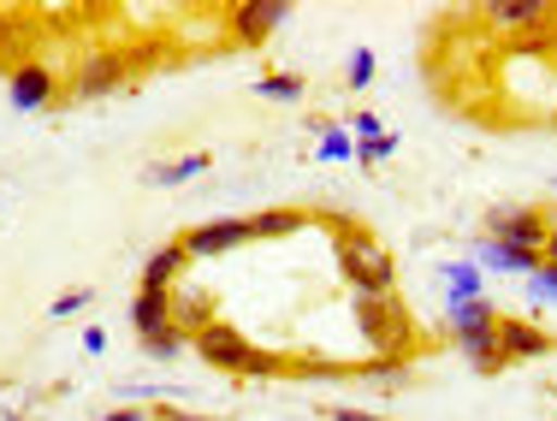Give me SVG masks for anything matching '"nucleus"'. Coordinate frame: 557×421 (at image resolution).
Segmentation results:
<instances>
[{"label": "nucleus", "instance_id": "1", "mask_svg": "<svg viewBox=\"0 0 557 421\" xmlns=\"http://www.w3.org/2000/svg\"><path fill=\"white\" fill-rule=\"evenodd\" d=\"M333 256H338V273L350 280L356 297H392V292H397V261H392V249L380 244L374 232L338 226Z\"/></svg>", "mask_w": 557, "mask_h": 421}, {"label": "nucleus", "instance_id": "2", "mask_svg": "<svg viewBox=\"0 0 557 421\" xmlns=\"http://www.w3.org/2000/svg\"><path fill=\"white\" fill-rule=\"evenodd\" d=\"M445 333L462 345L474 374H504V357H498V309L486 297L474 302H445Z\"/></svg>", "mask_w": 557, "mask_h": 421}, {"label": "nucleus", "instance_id": "3", "mask_svg": "<svg viewBox=\"0 0 557 421\" xmlns=\"http://www.w3.org/2000/svg\"><path fill=\"white\" fill-rule=\"evenodd\" d=\"M190 345H196V357H202L208 368H220V374H290L285 362L261 357V350L249 345V338L237 333L232 321H208L202 333L190 338Z\"/></svg>", "mask_w": 557, "mask_h": 421}, {"label": "nucleus", "instance_id": "4", "mask_svg": "<svg viewBox=\"0 0 557 421\" xmlns=\"http://www.w3.org/2000/svg\"><path fill=\"white\" fill-rule=\"evenodd\" d=\"M356 326H362V338L380 350V362H404L409 350V314L404 302L392 297H356Z\"/></svg>", "mask_w": 557, "mask_h": 421}, {"label": "nucleus", "instance_id": "5", "mask_svg": "<svg viewBox=\"0 0 557 421\" xmlns=\"http://www.w3.org/2000/svg\"><path fill=\"white\" fill-rule=\"evenodd\" d=\"M546 232H552V208H534V202H498L486 214V232L481 238L493 244H510V249H546Z\"/></svg>", "mask_w": 557, "mask_h": 421}, {"label": "nucleus", "instance_id": "6", "mask_svg": "<svg viewBox=\"0 0 557 421\" xmlns=\"http://www.w3.org/2000/svg\"><path fill=\"white\" fill-rule=\"evenodd\" d=\"M72 96L77 101H101V96H113V89H125L131 84V60L125 54H113V48H96V54H84L72 65Z\"/></svg>", "mask_w": 557, "mask_h": 421}, {"label": "nucleus", "instance_id": "7", "mask_svg": "<svg viewBox=\"0 0 557 421\" xmlns=\"http://www.w3.org/2000/svg\"><path fill=\"white\" fill-rule=\"evenodd\" d=\"M290 12H297L290 0H244V7H232L225 30H232L237 48H261V42H273V36L290 24Z\"/></svg>", "mask_w": 557, "mask_h": 421}, {"label": "nucleus", "instance_id": "8", "mask_svg": "<svg viewBox=\"0 0 557 421\" xmlns=\"http://www.w3.org/2000/svg\"><path fill=\"white\" fill-rule=\"evenodd\" d=\"M178 244L190 261H214V256H232V249H244L256 238H249V214H225V220H208V226H190Z\"/></svg>", "mask_w": 557, "mask_h": 421}, {"label": "nucleus", "instance_id": "9", "mask_svg": "<svg viewBox=\"0 0 557 421\" xmlns=\"http://www.w3.org/2000/svg\"><path fill=\"white\" fill-rule=\"evenodd\" d=\"M552 350H557V338L540 321L498 314V357H504V368H510V362H540V357H552Z\"/></svg>", "mask_w": 557, "mask_h": 421}, {"label": "nucleus", "instance_id": "10", "mask_svg": "<svg viewBox=\"0 0 557 421\" xmlns=\"http://www.w3.org/2000/svg\"><path fill=\"white\" fill-rule=\"evenodd\" d=\"M7 96L18 113H48L60 101V77L48 72V65H18V72L7 77Z\"/></svg>", "mask_w": 557, "mask_h": 421}, {"label": "nucleus", "instance_id": "11", "mask_svg": "<svg viewBox=\"0 0 557 421\" xmlns=\"http://www.w3.org/2000/svg\"><path fill=\"white\" fill-rule=\"evenodd\" d=\"M474 268L481 273H516V280H528V273L540 268L546 256H534V249H510V244H493V238H474Z\"/></svg>", "mask_w": 557, "mask_h": 421}, {"label": "nucleus", "instance_id": "12", "mask_svg": "<svg viewBox=\"0 0 557 421\" xmlns=\"http://www.w3.org/2000/svg\"><path fill=\"white\" fill-rule=\"evenodd\" d=\"M486 18L504 24V30H552L557 24V7L552 0H493Z\"/></svg>", "mask_w": 557, "mask_h": 421}, {"label": "nucleus", "instance_id": "13", "mask_svg": "<svg viewBox=\"0 0 557 421\" xmlns=\"http://www.w3.org/2000/svg\"><path fill=\"white\" fill-rule=\"evenodd\" d=\"M166 326H178L172 321V292H137L131 297V333H137V345L154 333H166Z\"/></svg>", "mask_w": 557, "mask_h": 421}, {"label": "nucleus", "instance_id": "14", "mask_svg": "<svg viewBox=\"0 0 557 421\" xmlns=\"http://www.w3.org/2000/svg\"><path fill=\"white\" fill-rule=\"evenodd\" d=\"M178 273H190V256H184V244L172 238V244H161L149 261H143V285H137V292H172Z\"/></svg>", "mask_w": 557, "mask_h": 421}, {"label": "nucleus", "instance_id": "15", "mask_svg": "<svg viewBox=\"0 0 557 421\" xmlns=\"http://www.w3.org/2000/svg\"><path fill=\"white\" fill-rule=\"evenodd\" d=\"M445 302H474L486 297V273L474 268V261H445Z\"/></svg>", "mask_w": 557, "mask_h": 421}, {"label": "nucleus", "instance_id": "16", "mask_svg": "<svg viewBox=\"0 0 557 421\" xmlns=\"http://www.w3.org/2000/svg\"><path fill=\"white\" fill-rule=\"evenodd\" d=\"M314 131V154H321V161H356V137H350V125H333V120H314L309 125Z\"/></svg>", "mask_w": 557, "mask_h": 421}, {"label": "nucleus", "instance_id": "17", "mask_svg": "<svg viewBox=\"0 0 557 421\" xmlns=\"http://www.w3.org/2000/svg\"><path fill=\"white\" fill-rule=\"evenodd\" d=\"M208 166H214V161H208V154L196 149V154H178V161L149 166V173H143V184H161V190H166V184H190V178H202Z\"/></svg>", "mask_w": 557, "mask_h": 421}, {"label": "nucleus", "instance_id": "18", "mask_svg": "<svg viewBox=\"0 0 557 421\" xmlns=\"http://www.w3.org/2000/svg\"><path fill=\"white\" fill-rule=\"evenodd\" d=\"M309 226L302 208H268V214H249V238H290V232Z\"/></svg>", "mask_w": 557, "mask_h": 421}, {"label": "nucleus", "instance_id": "19", "mask_svg": "<svg viewBox=\"0 0 557 421\" xmlns=\"http://www.w3.org/2000/svg\"><path fill=\"white\" fill-rule=\"evenodd\" d=\"M256 96H261V101H285V108H297V101L309 96V84H302L297 72H268V77L256 84Z\"/></svg>", "mask_w": 557, "mask_h": 421}, {"label": "nucleus", "instance_id": "20", "mask_svg": "<svg viewBox=\"0 0 557 421\" xmlns=\"http://www.w3.org/2000/svg\"><path fill=\"white\" fill-rule=\"evenodd\" d=\"M522 285H528V309H552L557 302V261H540Z\"/></svg>", "mask_w": 557, "mask_h": 421}, {"label": "nucleus", "instance_id": "21", "mask_svg": "<svg viewBox=\"0 0 557 421\" xmlns=\"http://www.w3.org/2000/svg\"><path fill=\"white\" fill-rule=\"evenodd\" d=\"M184 350H190V333H184V326H166V333L143 338V357L149 362H172V357H184Z\"/></svg>", "mask_w": 557, "mask_h": 421}, {"label": "nucleus", "instance_id": "22", "mask_svg": "<svg viewBox=\"0 0 557 421\" xmlns=\"http://www.w3.org/2000/svg\"><path fill=\"white\" fill-rule=\"evenodd\" d=\"M374 72H380L374 48H356L350 65H344V84H350V89H368V84H374Z\"/></svg>", "mask_w": 557, "mask_h": 421}, {"label": "nucleus", "instance_id": "23", "mask_svg": "<svg viewBox=\"0 0 557 421\" xmlns=\"http://www.w3.org/2000/svg\"><path fill=\"white\" fill-rule=\"evenodd\" d=\"M89 302H96V292H89V285H72V292L54 297V309H48V314H54V321H65V314H84Z\"/></svg>", "mask_w": 557, "mask_h": 421}, {"label": "nucleus", "instance_id": "24", "mask_svg": "<svg viewBox=\"0 0 557 421\" xmlns=\"http://www.w3.org/2000/svg\"><path fill=\"white\" fill-rule=\"evenodd\" d=\"M350 137H356V149H374V143L386 137V125H380V113H356V120H350Z\"/></svg>", "mask_w": 557, "mask_h": 421}, {"label": "nucleus", "instance_id": "25", "mask_svg": "<svg viewBox=\"0 0 557 421\" xmlns=\"http://www.w3.org/2000/svg\"><path fill=\"white\" fill-rule=\"evenodd\" d=\"M392 154H397V137L386 131V137L374 143V149H356V166H362V173H374V166H380V161H392Z\"/></svg>", "mask_w": 557, "mask_h": 421}, {"label": "nucleus", "instance_id": "26", "mask_svg": "<svg viewBox=\"0 0 557 421\" xmlns=\"http://www.w3.org/2000/svg\"><path fill=\"white\" fill-rule=\"evenodd\" d=\"M84 350H89V357H101V350H108V333H101V326H84Z\"/></svg>", "mask_w": 557, "mask_h": 421}, {"label": "nucleus", "instance_id": "27", "mask_svg": "<svg viewBox=\"0 0 557 421\" xmlns=\"http://www.w3.org/2000/svg\"><path fill=\"white\" fill-rule=\"evenodd\" d=\"M96 421H143V410H137V404H119V410H108V416H96Z\"/></svg>", "mask_w": 557, "mask_h": 421}, {"label": "nucleus", "instance_id": "28", "mask_svg": "<svg viewBox=\"0 0 557 421\" xmlns=\"http://www.w3.org/2000/svg\"><path fill=\"white\" fill-rule=\"evenodd\" d=\"M333 421H386V416H368V410H333Z\"/></svg>", "mask_w": 557, "mask_h": 421}, {"label": "nucleus", "instance_id": "29", "mask_svg": "<svg viewBox=\"0 0 557 421\" xmlns=\"http://www.w3.org/2000/svg\"><path fill=\"white\" fill-rule=\"evenodd\" d=\"M161 421H208V416H190V410H154Z\"/></svg>", "mask_w": 557, "mask_h": 421}, {"label": "nucleus", "instance_id": "30", "mask_svg": "<svg viewBox=\"0 0 557 421\" xmlns=\"http://www.w3.org/2000/svg\"><path fill=\"white\" fill-rule=\"evenodd\" d=\"M552 232H557V208H552Z\"/></svg>", "mask_w": 557, "mask_h": 421}]
</instances>
